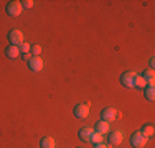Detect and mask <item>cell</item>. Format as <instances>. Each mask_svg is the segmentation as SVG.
<instances>
[{
    "mask_svg": "<svg viewBox=\"0 0 155 148\" xmlns=\"http://www.w3.org/2000/svg\"><path fill=\"white\" fill-rule=\"evenodd\" d=\"M21 58H23V59H25V61H28V59H30V58H31V54H23V56H21Z\"/></svg>",
    "mask_w": 155,
    "mask_h": 148,
    "instance_id": "cell-22",
    "label": "cell"
},
{
    "mask_svg": "<svg viewBox=\"0 0 155 148\" xmlns=\"http://www.w3.org/2000/svg\"><path fill=\"white\" fill-rule=\"evenodd\" d=\"M33 0H23V2H21V8H31L33 7Z\"/></svg>",
    "mask_w": 155,
    "mask_h": 148,
    "instance_id": "cell-20",
    "label": "cell"
},
{
    "mask_svg": "<svg viewBox=\"0 0 155 148\" xmlns=\"http://www.w3.org/2000/svg\"><path fill=\"white\" fill-rule=\"evenodd\" d=\"M7 36H8L10 44H13V46H20V44L23 43V33H21L20 30H10Z\"/></svg>",
    "mask_w": 155,
    "mask_h": 148,
    "instance_id": "cell-4",
    "label": "cell"
},
{
    "mask_svg": "<svg viewBox=\"0 0 155 148\" xmlns=\"http://www.w3.org/2000/svg\"><path fill=\"white\" fill-rule=\"evenodd\" d=\"M40 146L41 148H56V142L53 137H43L40 140Z\"/></svg>",
    "mask_w": 155,
    "mask_h": 148,
    "instance_id": "cell-12",
    "label": "cell"
},
{
    "mask_svg": "<svg viewBox=\"0 0 155 148\" xmlns=\"http://www.w3.org/2000/svg\"><path fill=\"white\" fill-rule=\"evenodd\" d=\"M21 2H18V0H12V2H8L7 3V7H5V12L8 17H18V15L21 13Z\"/></svg>",
    "mask_w": 155,
    "mask_h": 148,
    "instance_id": "cell-2",
    "label": "cell"
},
{
    "mask_svg": "<svg viewBox=\"0 0 155 148\" xmlns=\"http://www.w3.org/2000/svg\"><path fill=\"white\" fill-rule=\"evenodd\" d=\"M117 117V110L116 109H112V107H106V109H102V112H101V120H104V122H112L114 118Z\"/></svg>",
    "mask_w": 155,
    "mask_h": 148,
    "instance_id": "cell-9",
    "label": "cell"
},
{
    "mask_svg": "<svg viewBox=\"0 0 155 148\" xmlns=\"http://www.w3.org/2000/svg\"><path fill=\"white\" fill-rule=\"evenodd\" d=\"M143 92H145L147 101H153L155 99V84H147V87L143 89Z\"/></svg>",
    "mask_w": 155,
    "mask_h": 148,
    "instance_id": "cell-13",
    "label": "cell"
},
{
    "mask_svg": "<svg viewBox=\"0 0 155 148\" xmlns=\"http://www.w3.org/2000/svg\"><path fill=\"white\" fill-rule=\"evenodd\" d=\"M110 130V124L109 122H104V120H99L97 124L94 125V132L101 133V135H107Z\"/></svg>",
    "mask_w": 155,
    "mask_h": 148,
    "instance_id": "cell-10",
    "label": "cell"
},
{
    "mask_svg": "<svg viewBox=\"0 0 155 148\" xmlns=\"http://www.w3.org/2000/svg\"><path fill=\"white\" fill-rule=\"evenodd\" d=\"M94 148H109L107 145H104V143H96Z\"/></svg>",
    "mask_w": 155,
    "mask_h": 148,
    "instance_id": "cell-21",
    "label": "cell"
},
{
    "mask_svg": "<svg viewBox=\"0 0 155 148\" xmlns=\"http://www.w3.org/2000/svg\"><path fill=\"white\" fill-rule=\"evenodd\" d=\"M30 53H31V56H40L41 54V46L40 44H31Z\"/></svg>",
    "mask_w": 155,
    "mask_h": 148,
    "instance_id": "cell-18",
    "label": "cell"
},
{
    "mask_svg": "<svg viewBox=\"0 0 155 148\" xmlns=\"http://www.w3.org/2000/svg\"><path fill=\"white\" fill-rule=\"evenodd\" d=\"M142 77L145 79L147 84H153V81H155V72H153V69H147V71L142 74Z\"/></svg>",
    "mask_w": 155,
    "mask_h": 148,
    "instance_id": "cell-15",
    "label": "cell"
},
{
    "mask_svg": "<svg viewBox=\"0 0 155 148\" xmlns=\"http://www.w3.org/2000/svg\"><path fill=\"white\" fill-rule=\"evenodd\" d=\"M147 142H149V138H145V137L142 135L140 132H135L130 135V145L134 148H142L147 145Z\"/></svg>",
    "mask_w": 155,
    "mask_h": 148,
    "instance_id": "cell-3",
    "label": "cell"
},
{
    "mask_svg": "<svg viewBox=\"0 0 155 148\" xmlns=\"http://www.w3.org/2000/svg\"><path fill=\"white\" fill-rule=\"evenodd\" d=\"M28 68L31 69L33 72H40L43 69V61L40 56H31L28 59Z\"/></svg>",
    "mask_w": 155,
    "mask_h": 148,
    "instance_id": "cell-8",
    "label": "cell"
},
{
    "mask_svg": "<svg viewBox=\"0 0 155 148\" xmlns=\"http://www.w3.org/2000/svg\"><path fill=\"white\" fill-rule=\"evenodd\" d=\"M134 87H139V89H145L147 87V82H145V79H143L140 74H137V77H135V84H134Z\"/></svg>",
    "mask_w": 155,
    "mask_h": 148,
    "instance_id": "cell-16",
    "label": "cell"
},
{
    "mask_svg": "<svg viewBox=\"0 0 155 148\" xmlns=\"http://www.w3.org/2000/svg\"><path fill=\"white\" fill-rule=\"evenodd\" d=\"M140 133H142L145 138H152L153 137V133H155V130H153V125H143L142 128H140Z\"/></svg>",
    "mask_w": 155,
    "mask_h": 148,
    "instance_id": "cell-14",
    "label": "cell"
},
{
    "mask_svg": "<svg viewBox=\"0 0 155 148\" xmlns=\"http://www.w3.org/2000/svg\"><path fill=\"white\" fill-rule=\"evenodd\" d=\"M5 56L8 59H15L20 56V50H18V46H13V44H10V46L5 48Z\"/></svg>",
    "mask_w": 155,
    "mask_h": 148,
    "instance_id": "cell-11",
    "label": "cell"
},
{
    "mask_svg": "<svg viewBox=\"0 0 155 148\" xmlns=\"http://www.w3.org/2000/svg\"><path fill=\"white\" fill-rule=\"evenodd\" d=\"M91 143H104V135H101V133H97V132H94L93 133V140H91Z\"/></svg>",
    "mask_w": 155,
    "mask_h": 148,
    "instance_id": "cell-17",
    "label": "cell"
},
{
    "mask_svg": "<svg viewBox=\"0 0 155 148\" xmlns=\"http://www.w3.org/2000/svg\"><path fill=\"white\" fill-rule=\"evenodd\" d=\"M93 133H94L93 128L83 127V128H79V132H78V137H79V140H83L84 143H91V140H93Z\"/></svg>",
    "mask_w": 155,
    "mask_h": 148,
    "instance_id": "cell-6",
    "label": "cell"
},
{
    "mask_svg": "<svg viewBox=\"0 0 155 148\" xmlns=\"http://www.w3.org/2000/svg\"><path fill=\"white\" fill-rule=\"evenodd\" d=\"M30 48H31V44H30V43H21L20 46H18V50H20V53L28 54V53H30Z\"/></svg>",
    "mask_w": 155,
    "mask_h": 148,
    "instance_id": "cell-19",
    "label": "cell"
},
{
    "mask_svg": "<svg viewBox=\"0 0 155 148\" xmlns=\"http://www.w3.org/2000/svg\"><path fill=\"white\" fill-rule=\"evenodd\" d=\"M135 77H137V72L135 71H125L122 76H120V84L127 89H132L135 84Z\"/></svg>",
    "mask_w": 155,
    "mask_h": 148,
    "instance_id": "cell-1",
    "label": "cell"
},
{
    "mask_svg": "<svg viewBox=\"0 0 155 148\" xmlns=\"http://www.w3.org/2000/svg\"><path fill=\"white\" fill-rule=\"evenodd\" d=\"M122 140H124V135H122V132H119V130L110 132L109 137H107V143H109V145H112V146L120 145V143H122Z\"/></svg>",
    "mask_w": 155,
    "mask_h": 148,
    "instance_id": "cell-7",
    "label": "cell"
},
{
    "mask_svg": "<svg viewBox=\"0 0 155 148\" xmlns=\"http://www.w3.org/2000/svg\"><path fill=\"white\" fill-rule=\"evenodd\" d=\"M153 64H155V61H153V58L150 59V69H153Z\"/></svg>",
    "mask_w": 155,
    "mask_h": 148,
    "instance_id": "cell-23",
    "label": "cell"
},
{
    "mask_svg": "<svg viewBox=\"0 0 155 148\" xmlns=\"http://www.w3.org/2000/svg\"><path fill=\"white\" fill-rule=\"evenodd\" d=\"M89 115V102L86 104H78L74 107V117L78 118H86Z\"/></svg>",
    "mask_w": 155,
    "mask_h": 148,
    "instance_id": "cell-5",
    "label": "cell"
}]
</instances>
